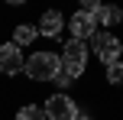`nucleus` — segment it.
<instances>
[{"label": "nucleus", "instance_id": "1", "mask_svg": "<svg viewBox=\"0 0 123 120\" xmlns=\"http://www.w3.org/2000/svg\"><path fill=\"white\" fill-rule=\"evenodd\" d=\"M58 68H62V58L55 52H32L26 58V75L32 81H52L58 75Z\"/></svg>", "mask_w": 123, "mask_h": 120}, {"label": "nucleus", "instance_id": "2", "mask_svg": "<svg viewBox=\"0 0 123 120\" xmlns=\"http://www.w3.org/2000/svg\"><path fill=\"white\" fill-rule=\"evenodd\" d=\"M87 55H91L87 42H78V39H68V42L62 45V68H65V71H68L71 78H78L81 71L87 68Z\"/></svg>", "mask_w": 123, "mask_h": 120}, {"label": "nucleus", "instance_id": "3", "mask_svg": "<svg viewBox=\"0 0 123 120\" xmlns=\"http://www.w3.org/2000/svg\"><path fill=\"white\" fill-rule=\"evenodd\" d=\"M87 42H91V52H94V55H97L100 62H104V65H113V62H120L123 42H120L117 36H110V32L97 29V32H94L91 39H87Z\"/></svg>", "mask_w": 123, "mask_h": 120}, {"label": "nucleus", "instance_id": "4", "mask_svg": "<svg viewBox=\"0 0 123 120\" xmlns=\"http://www.w3.org/2000/svg\"><path fill=\"white\" fill-rule=\"evenodd\" d=\"M42 110H45V120H78V117H81V114H78V104H74L68 94H62V91L45 101Z\"/></svg>", "mask_w": 123, "mask_h": 120}, {"label": "nucleus", "instance_id": "5", "mask_svg": "<svg viewBox=\"0 0 123 120\" xmlns=\"http://www.w3.org/2000/svg\"><path fill=\"white\" fill-rule=\"evenodd\" d=\"M81 10L91 13V19H94L97 29H100V26H113V23L123 19V10H120V6H107V3H97V0H84Z\"/></svg>", "mask_w": 123, "mask_h": 120}, {"label": "nucleus", "instance_id": "6", "mask_svg": "<svg viewBox=\"0 0 123 120\" xmlns=\"http://www.w3.org/2000/svg\"><path fill=\"white\" fill-rule=\"evenodd\" d=\"M0 71H3V75L26 71V58H23V49H19V45H13V42L0 45Z\"/></svg>", "mask_w": 123, "mask_h": 120}, {"label": "nucleus", "instance_id": "7", "mask_svg": "<svg viewBox=\"0 0 123 120\" xmlns=\"http://www.w3.org/2000/svg\"><path fill=\"white\" fill-rule=\"evenodd\" d=\"M68 29H71V39H78V42H87V39L97 32V26H94V19H91V13H84V10H78L71 19H68Z\"/></svg>", "mask_w": 123, "mask_h": 120}, {"label": "nucleus", "instance_id": "8", "mask_svg": "<svg viewBox=\"0 0 123 120\" xmlns=\"http://www.w3.org/2000/svg\"><path fill=\"white\" fill-rule=\"evenodd\" d=\"M36 29H39V36H45V39H55V36H62V29H65V16H62L58 10H45L42 16H39Z\"/></svg>", "mask_w": 123, "mask_h": 120}, {"label": "nucleus", "instance_id": "9", "mask_svg": "<svg viewBox=\"0 0 123 120\" xmlns=\"http://www.w3.org/2000/svg\"><path fill=\"white\" fill-rule=\"evenodd\" d=\"M39 39V29H36V23H19L16 29H13V45H29V42H36Z\"/></svg>", "mask_w": 123, "mask_h": 120}, {"label": "nucleus", "instance_id": "10", "mask_svg": "<svg viewBox=\"0 0 123 120\" xmlns=\"http://www.w3.org/2000/svg\"><path fill=\"white\" fill-rule=\"evenodd\" d=\"M16 120H45V110L39 104H23L16 110Z\"/></svg>", "mask_w": 123, "mask_h": 120}, {"label": "nucleus", "instance_id": "11", "mask_svg": "<svg viewBox=\"0 0 123 120\" xmlns=\"http://www.w3.org/2000/svg\"><path fill=\"white\" fill-rule=\"evenodd\" d=\"M107 81H110V84H123V62L107 65Z\"/></svg>", "mask_w": 123, "mask_h": 120}, {"label": "nucleus", "instance_id": "12", "mask_svg": "<svg viewBox=\"0 0 123 120\" xmlns=\"http://www.w3.org/2000/svg\"><path fill=\"white\" fill-rule=\"evenodd\" d=\"M52 81H55V84H58V88H62V94H65V88H71V81H74V78H71V75H68V71H65V68H58V75H55V78H52Z\"/></svg>", "mask_w": 123, "mask_h": 120}, {"label": "nucleus", "instance_id": "13", "mask_svg": "<svg viewBox=\"0 0 123 120\" xmlns=\"http://www.w3.org/2000/svg\"><path fill=\"white\" fill-rule=\"evenodd\" d=\"M78 120H94V117H78Z\"/></svg>", "mask_w": 123, "mask_h": 120}]
</instances>
